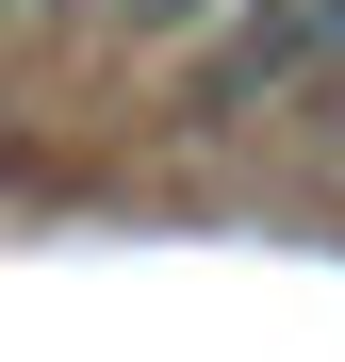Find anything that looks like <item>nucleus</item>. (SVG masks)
<instances>
[{
  "mask_svg": "<svg viewBox=\"0 0 345 362\" xmlns=\"http://www.w3.org/2000/svg\"><path fill=\"white\" fill-rule=\"evenodd\" d=\"M148 17H214V0H148Z\"/></svg>",
  "mask_w": 345,
  "mask_h": 362,
  "instance_id": "1",
  "label": "nucleus"
}]
</instances>
